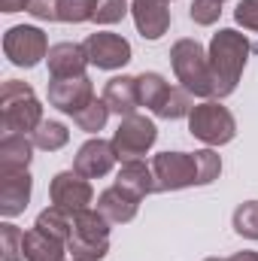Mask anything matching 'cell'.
<instances>
[{"instance_id": "obj_28", "label": "cell", "mask_w": 258, "mask_h": 261, "mask_svg": "<svg viewBox=\"0 0 258 261\" xmlns=\"http://www.w3.org/2000/svg\"><path fill=\"white\" fill-rule=\"evenodd\" d=\"M192 113V94L186 91V88H170V94H167V100L161 103V110L155 113L158 119H183V116H189Z\"/></svg>"}, {"instance_id": "obj_6", "label": "cell", "mask_w": 258, "mask_h": 261, "mask_svg": "<svg viewBox=\"0 0 258 261\" xmlns=\"http://www.w3.org/2000/svg\"><path fill=\"white\" fill-rule=\"evenodd\" d=\"M49 49L52 46H49L46 34L34 24H15L3 34V55L15 67H24V70L37 67L40 61H46Z\"/></svg>"}, {"instance_id": "obj_35", "label": "cell", "mask_w": 258, "mask_h": 261, "mask_svg": "<svg viewBox=\"0 0 258 261\" xmlns=\"http://www.w3.org/2000/svg\"><path fill=\"white\" fill-rule=\"evenodd\" d=\"M228 261H258V252L255 249H243V252H234Z\"/></svg>"}, {"instance_id": "obj_2", "label": "cell", "mask_w": 258, "mask_h": 261, "mask_svg": "<svg viewBox=\"0 0 258 261\" xmlns=\"http://www.w3.org/2000/svg\"><path fill=\"white\" fill-rule=\"evenodd\" d=\"M43 122V107L28 82L6 79L0 85V130L3 134H34Z\"/></svg>"}, {"instance_id": "obj_22", "label": "cell", "mask_w": 258, "mask_h": 261, "mask_svg": "<svg viewBox=\"0 0 258 261\" xmlns=\"http://www.w3.org/2000/svg\"><path fill=\"white\" fill-rule=\"evenodd\" d=\"M34 146L37 149H43V152H58V149H64L67 140H70V130L67 125L61 122H52V119H43L40 122V128L34 130Z\"/></svg>"}, {"instance_id": "obj_8", "label": "cell", "mask_w": 258, "mask_h": 261, "mask_svg": "<svg viewBox=\"0 0 258 261\" xmlns=\"http://www.w3.org/2000/svg\"><path fill=\"white\" fill-rule=\"evenodd\" d=\"M88 64H94L97 70H122L131 61V43L122 34H110V31H97L88 34V40L82 43Z\"/></svg>"}, {"instance_id": "obj_19", "label": "cell", "mask_w": 258, "mask_h": 261, "mask_svg": "<svg viewBox=\"0 0 258 261\" xmlns=\"http://www.w3.org/2000/svg\"><path fill=\"white\" fill-rule=\"evenodd\" d=\"M24 261H67V243L31 228L24 231Z\"/></svg>"}, {"instance_id": "obj_9", "label": "cell", "mask_w": 258, "mask_h": 261, "mask_svg": "<svg viewBox=\"0 0 258 261\" xmlns=\"http://www.w3.org/2000/svg\"><path fill=\"white\" fill-rule=\"evenodd\" d=\"M49 197L55 206L61 210H70V213H79V210H88L91 197H94V189L85 176H79L76 170H61L52 176L49 182Z\"/></svg>"}, {"instance_id": "obj_15", "label": "cell", "mask_w": 258, "mask_h": 261, "mask_svg": "<svg viewBox=\"0 0 258 261\" xmlns=\"http://www.w3.org/2000/svg\"><path fill=\"white\" fill-rule=\"evenodd\" d=\"M116 186H119L122 192L134 195L137 200H143V197H149L152 192H158V182H155L152 167H146V161H140V158L122 161V170H119V176H116Z\"/></svg>"}, {"instance_id": "obj_23", "label": "cell", "mask_w": 258, "mask_h": 261, "mask_svg": "<svg viewBox=\"0 0 258 261\" xmlns=\"http://www.w3.org/2000/svg\"><path fill=\"white\" fill-rule=\"evenodd\" d=\"M110 252V240H91V237H79L70 234L67 240V255L73 261H100Z\"/></svg>"}, {"instance_id": "obj_1", "label": "cell", "mask_w": 258, "mask_h": 261, "mask_svg": "<svg viewBox=\"0 0 258 261\" xmlns=\"http://www.w3.org/2000/svg\"><path fill=\"white\" fill-rule=\"evenodd\" d=\"M249 40L246 34L234 31V28H222L219 34H213L210 40V76H213V100L219 97H228L237 91L240 85V76L246 70V61H249Z\"/></svg>"}, {"instance_id": "obj_17", "label": "cell", "mask_w": 258, "mask_h": 261, "mask_svg": "<svg viewBox=\"0 0 258 261\" xmlns=\"http://www.w3.org/2000/svg\"><path fill=\"white\" fill-rule=\"evenodd\" d=\"M31 158H34V140H28V134H3V140H0V173L28 170Z\"/></svg>"}, {"instance_id": "obj_5", "label": "cell", "mask_w": 258, "mask_h": 261, "mask_svg": "<svg viewBox=\"0 0 258 261\" xmlns=\"http://www.w3.org/2000/svg\"><path fill=\"white\" fill-rule=\"evenodd\" d=\"M152 173L158 192H179V189L200 186L197 152H158L152 158Z\"/></svg>"}, {"instance_id": "obj_7", "label": "cell", "mask_w": 258, "mask_h": 261, "mask_svg": "<svg viewBox=\"0 0 258 261\" xmlns=\"http://www.w3.org/2000/svg\"><path fill=\"white\" fill-rule=\"evenodd\" d=\"M155 140H158L155 122L146 119V116H140V113H134V116H125L119 122V128H116L110 143H113L119 161H134V158L146 155L155 146Z\"/></svg>"}, {"instance_id": "obj_14", "label": "cell", "mask_w": 258, "mask_h": 261, "mask_svg": "<svg viewBox=\"0 0 258 261\" xmlns=\"http://www.w3.org/2000/svg\"><path fill=\"white\" fill-rule=\"evenodd\" d=\"M49 76L52 79H73V76H85L88 55L82 43H55L46 55Z\"/></svg>"}, {"instance_id": "obj_4", "label": "cell", "mask_w": 258, "mask_h": 261, "mask_svg": "<svg viewBox=\"0 0 258 261\" xmlns=\"http://www.w3.org/2000/svg\"><path fill=\"white\" fill-rule=\"evenodd\" d=\"M189 130L194 140H200L213 149V146H225L237 137V122H234L231 110L222 107L219 100H203V103L192 107V113H189Z\"/></svg>"}, {"instance_id": "obj_30", "label": "cell", "mask_w": 258, "mask_h": 261, "mask_svg": "<svg viewBox=\"0 0 258 261\" xmlns=\"http://www.w3.org/2000/svg\"><path fill=\"white\" fill-rule=\"evenodd\" d=\"M128 12H131L128 0H97V6H94V21H97V24H116V21H122Z\"/></svg>"}, {"instance_id": "obj_20", "label": "cell", "mask_w": 258, "mask_h": 261, "mask_svg": "<svg viewBox=\"0 0 258 261\" xmlns=\"http://www.w3.org/2000/svg\"><path fill=\"white\" fill-rule=\"evenodd\" d=\"M73 222H76V213L61 210V206L52 203L49 210H43V213L37 216L34 228L43 231V234H49V237H55V240H61V243H67L70 234H73Z\"/></svg>"}, {"instance_id": "obj_24", "label": "cell", "mask_w": 258, "mask_h": 261, "mask_svg": "<svg viewBox=\"0 0 258 261\" xmlns=\"http://www.w3.org/2000/svg\"><path fill=\"white\" fill-rule=\"evenodd\" d=\"M107 119H110V107H107V100H104V97H94L82 113H76V116H73L76 128L85 130V134H97V130H104Z\"/></svg>"}, {"instance_id": "obj_32", "label": "cell", "mask_w": 258, "mask_h": 261, "mask_svg": "<svg viewBox=\"0 0 258 261\" xmlns=\"http://www.w3.org/2000/svg\"><path fill=\"white\" fill-rule=\"evenodd\" d=\"M234 21H237L243 31L258 34V0H240L237 9H234Z\"/></svg>"}, {"instance_id": "obj_26", "label": "cell", "mask_w": 258, "mask_h": 261, "mask_svg": "<svg viewBox=\"0 0 258 261\" xmlns=\"http://www.w3.org/2000/svg\"><path fill=\"white\" fill-rule=\"evenodd\" d=\"M234 231L246 240H258V200H246L234 210Z\"/></svg>"}, {"instance_id": "obj_13", "label": "cell", "mask_w": 258, "mask_h": 261, "mask_svg": "<svg viewBox=\"0 0 258 261\" xmlns=\"http://www.w3.org/2000/svg\"><path fill=\"white\" fill-rule=\"evenodd\" d=\"M34 192V179L28 170L18 173H0V216L3 219H15L28 210Z\"/></svg>"}, {"instance_id": "obj_11", "label": "cell", "mask_w": 258, "mask_h": 261, "mask_svg": "<svg viewBox=\"0 0 258 261\" xmlns=\"http://www.w3.org/2000/svg\"><path fill=\"white\" fill-rule=\"evenodd\" d=\"M116 161L119 158H116L113 143H107L100 137H91L88 143L79 146V152L73 158V170L79 176H85V179H100V176H107L116 167Z\"/></svg>"}, {"instance_id": "obj_3", "label": "cell", "mask_w": 258, "mask_h": 261, "mask_svg": "<svg viewBox=\"0 0 258 261\" xmlns=\"http://www.w3.org/2000/svg\"><path fill=\"white\" fill-rule=\"evenodd\" d=\"M170 64L176 79L183 82V88L194 94V97H203V100H213V76H210V55L207 49L197 43V40H176L170 46Z\"/></svg>"}, {"instance_id": "obj_31", "label": "cell", "mask_w": 258, "mask_h": 261, "mask_svg": "<svg viewBox=\"0 0 258 261\" xmlns=\"http://www.w3.org/2000/svg\"><path fill=\"white\" fill-rule=\"evenodd\" d=\"M197 164H200V186H213L222 176V155L207 149H197Z\"/></svg>"}, {"instance_id": "obj_12", "label": "cell", "mask_w": 258, "mask_h": 261, "mask_svg": "<svg viewBox=\"0 0 258 261\" xmlns=\"http://www.w3.org/2000/svg\"><path fill=\"white\" fill-rule=\"evenodd\" d=\"M131 15L143 40H161L170 28V3L167 0H131Z\"/></svg>"}, {"instance_id": "obj_18", "label": "cell", "mask_w": 258, "mask_h": 261, "mask_svg": "<svg viewBox=\"0 0 258 261\" xmlns=\"http://www.w3.org/2000/svg\"><path fill=\"white\" fill-rule=\"evenodd\" d=\"M97 210L110 219V225H125L131 222L134 216H137V210H140V200L128 192H122L119 186H113V189H107V192H100L97 197Z\"/></svg>"}, {"instance_id": "obj_37", "label": "cell", "mask_w": 258, "mask_h": 261, "mask_svg": "<svg viewBox=\"0 0 258 261\" xmlns=\"http://www.w3.org/2000/svg\"><path fill=\"white\" fill-rule=\"evenodd\" d=\"M222 3H225V0H222Z\"/></svg>"}, {"instance_id": "obj_21", "label": "cell", "mask_w": 258, "mask_h": 261, "mask_svg": "<svg viewBox=\"0 0 258 261\" xmlns=\"http://www.w3.org/2000/svg\"><path fill=\"white\" fill-rule=\"evenodd\" d=\"M170 88H173V85H167V79H164L161 73H140V76H137V97H140V107H146V110H152V113L161 110V103L167 100Z\"/></svg>"}, {"instance_id": "obj_33", "label": "cell", "mask_w": 258, "mask_h": 261, "mask_svg": "<svg viewBox=\"0 0 258 261\" xmlns=\"http://www.w3.org/2000/svg\"><path fill=\"white\" fill-rule=\"evenodd\" d=\"M58 6H61V0H31L28 12L40 21H58Z\"/></svg>"}, {"instance_id": "obj_34", "label": "cell", "mask_w": 258, "mask_h": 261, "mask_svg": "<svg viewBox=\"0 0 258 261\" xmlns=\"http://www.w3.org/2000/svg\"><path fill=\"white\" fill-rule=\"evenodd\" d=\"M28 3H31V0H0V12L12 15V12H21V9H28Z\"/></svg>"}, {"instance_id": "obj_27", "label": "cell", "mask_w": 258, "mask_h": 261, "mask_svg": "<svg viewBox=\"0 0 258 261\" xmlns=\"http://www.w3.org/2000/svg\"><path fill=\"white\" fill-rule=\"evenodd\" d=\"M94 6H97V0H61V6H58V21H64V24L94 21Z\"/></svg>"}, {"instance_id": "obj_29", "label": "cell", "mask_w": 258, "mask_h": 261, "mask_svg": "<svg viewBox=\"0 0 258 261\" xmlns=\"http://www.w3.org/2000/svg\"><path fill=\"white\" fill-rule=\"evenodd\" d=\"M219 15H222V0H192V6H189V18L200 28L216 24Z\"/></svg>"}, {"instance_id": "obj_16", "label": "cell", "mask_w": 258, "mask_h": 261, "mask_svg": "<svg viewBox=\"0 0 258 261\" xmlns=\"http://www.w3.org/2000/svg\"><path fill=\"white\" fill-rule=\"evenodd\" d=\"M104 100L110 107V113L116 116H134L137 107H140V97H137V76H113L104 88Z\"/></svg>"}, {"instance_id": "obj_25", "label": "cell", "mask_w": 258, "mask_h": 261, "mask_svg": "<svg viewBox=\"0 0 258 261\" xmlns=\"http://www.w3.org/2000/svg\"><path fill=\"white\" fill-rule=\"evenodd\" d=\"M0 249H3V261H21L24 258V231L15 228L12 222L0 225Z\"/></svg>"}, {"instance_id": "obj_10", "label": "cell", "mask_w": 258, "mask_h": 261, "mask_svg": "<svg viewBox=\"0 0 258 261\" xmlns=\"http://www.w3.org/2000/svg\"><path fill=\"white\" fill-rule=\"evenodd\" d=\"M94 100V85L88 76H73V79H52L49 82V107L61 110L67 116L82 113Z\"/></svg>"}, {"instance_id": "obj_36", "label": "cell", "mask_w": 258, "mask_h": 261, "mask_svg": "<svg viewBox=\"0 0 258 261\" xmlns=\"http://www.w3.org/2000/svg\"><path fill=\"white\" fill-rule=\"evenodd\" d=\"M203 261H222V258H203Z\"/></svg>"}]
</instances>
